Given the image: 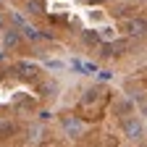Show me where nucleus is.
Listing matches in <instances>:
<instances>
[{"label":"nucleus","instance_id":"f257e3e1","mask_svg":"<svg viewBox=\"0 0 147 147\" xmlns=\"http://www.w3.org/2000/svg\"><path fill=\"white\" fill-rule=\"evenodd\" d=\"M123 29L131 37H147V18L144 16H131V18L123 21Z\"/></svg>","mask_w":147,"mask_h":147},{"label":"nucleus","instance_id":"f03ea898","mask_svg":"<svg viewBox=\"0 0 147 147\" xmlns=\"http://www.w3.org/2000/svg\"><path fill=\"white\" fill-rule=\"evenodd\" d=\"M142 134H144V126H142V121H139L137 116L123 118V137H126V139H139Z\"/></svg>","mask_w":147,"mask_h":147},{"label":"nucleus","instance_id":"7ed1b4c3","mask_svg":"<svg viewBox=\"0 0 147 147\" xmlns=\"http://www.w3.org/2000/svg\"><path fill=\"white\" fill-rule=\"evenodd\" d=\"M61 126H63V131L68 137H82L84 134V123L76 118V116H63L61 118Z\"/></svg>","mask_w":147,"mask_h":147},{"label":"nucleus","instance_id":"20e7f679","mask_svg":"<svg viewBox=\"0 0 147 147\" xmlns=\"http://www.w3.org/2000/svg\"><path fill=\"white\" fill-rule=\"evenodd\" d=\"M131 110H134V102L126 100V97H121V100L113 102V113H116V116H129Z\"/></svg>","mask_w":147,"mask_h":147},{"label":"nucleus","instance_id":"39448f33","mask_svg":"<svg viewBox=\"0 0 147 147\" xmlns=\"http://www.w3.org/2000/svg\"><path fill=\"white\" fill-rule=\"evenodd\" d=\"M3 45L5 47H18V45H21V34H18V29H8L3 34Z\"/></svg>","mask_w":147,"mask_h":147},{"label":"nucleus","instance_id":"423d86ee","mask_svg":"<svg viewBox=\"0 0 147 147\" xmlns=\"http://www.w3.org/2000/svg\"><path fill=\"white\" fill-rule=\"evenodd\" d=\"M16 71H21V76H24V79H34L37 74H40V68H37L34 63H18Z\"/></svg>","mask_w":147,"mask_h":147},{"label":"nucleus","instance_id":"0eeeda50","mask_svg":"<svg viewBox=\"0 0 147 147\" xmlns=\"http://www.w3.org/2000/svg\"><path fill=\"white\" fill-rule=\"evenodd\" d=\"M97 100H100V89L92 87V89H87V92H84V97H82V108H89L92 102H97Z\"/></svg>","mask_w":147,"mask_h":147},{"label":"nucleus","instance_id":"6e6552de","mask_svg":"<svg viewBox=\"0 0 147 147\" xmlns=\"http://www.w3.org/2000/svg\"><path fill=\"white\" fill-rule=\"evenodd\" d=\"M82 37H84V42H87L89 47H97V45H100V34H97V32H92V29H87Z\"/></svg>","mask_w":147,"mask_h":147},{"label":"nucleus","instance_id":"1a4fd4ad","mask_svg":"<svg viewBox=\"0 0 147 147\" xmlns=\"http://www.w3.org/2000/svg\"><path fill=\"white\" fill-rule=\"evenodd\" d=\"M13 131H16V123L13 121H0V137H3V139L11 137Z\"/></svg>","mask_w":147,"mask_h":147},{"label":"nucleus","instance_id":"9d476101","mask_svg":"<svg viewBox=\"0 0 147 147\" xmlns=\"http://www.w3.org/2000/svg\"><path fill=\"white\" fill-rule=\"evenodd\" d=\"M97 34H100V40H105V42H113L116 40V29L113 26H102Z\"/></svg>","mask_w":147,"mask_h":147},{"label":"nucleus","instance_id":"9b49d317","mask_svg":"<svg viewBox=\"0 0 147 147\" xmlns=\"http://www.w3.org/2000/svg\"><path fill=\"white\" fill-rule=\"evenodd\" d=\"M26 11H29V13H42L45 5L40 3V0H29V3H26Z\"/></svg>","mask_w":147,"mask_h":147},{"label":"nucleus","instance_id":"f8f14e48","mask_svg":"<svg viewBox=\"0 0 147 147\" xmlns=\"http://www.w3.org/2000/svg\"><path fill=\"white\" fill-rule=\"evenodd\" d=\"M47 68H53V71H61V68H63V63H61V61H47Z\"/></svg>","mask_w":147,"mask_h":147},{"label":"nucleus","instance_id":"ddd939ff","mask_svg":"<svg viewBox=\"0 0 147 147\" xmlns=\"http://www.w3.org/2000/svg\"><path fill=\"white\" fill-rule=\"evenodd\" d=\"M142 116H147V102H142Z\"/></svg>","mask_w":147,"mask_h":147},{"label":"nucleus","instance_id":"4468645a","mask_svg":"<svg viewBox=\"0 0 147 147\" xmlns=\"http://www.w3.org/2000/svg\"><path fill=\"white\" fill-rule=\"evenodd\" d=\"M0 8H3V3H0Z\"/></svg>","mask_w":147,"mask_h":147}]
</instances>
